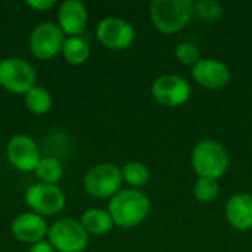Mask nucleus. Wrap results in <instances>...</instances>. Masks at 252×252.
I'll use <instances>...</instances> for the list:
<instances>
[{
  "instance_id": "obj_1",
  "label": "nucleus",
  "mask_w": 252,
  "mask_h": 252,
  "mask_svg": "<svg viewBox=\"0 0 252 252\" xmlns=\"http://www.w3.org/2000/svg\"><path fill=\"white\" fill-rule=\"evenodd\" d=\"M108 211L114 224L123 229L139 226L151 211L149 198L137 189H121L111 198Z\"/></svg>"
},
{
  "instance_id": "obj_2",
  "label": "nucleus",
  "mask_w": 252,
  "mask_h": 252,
  "mask_svg": "<svg viewBox=\"0 0 252 252\" xmlns=\"http://www.w3.org/2000/svg\"><path fill=\"white\" fill-rule=\"evenodd\" d=\"M195 3L192 0H154L151 19L155 28L164 34H173L185 28L192 19Z\"/></svg>"
},
{
  "instance_id": "obj_3",
  "label": "nucleus",
  "mask_w": 252,
  "mask_h": 252,
  "mask_svg": "<svg viewBox=\"0 0 252 252\" xmlns=\"http://www.w3.org/2000/svg\"><path fill=\"white\" fill-rule=\"evenodd\" d=\"M192 165L199 177H221L229 168V155L217 140H202L192 152Z\"/></svg>"
},
{
  "instance_id": "obj_4",
  "label": "nucleus",
  "mask_w": 252,
  "mask_h": 252,
  "mask_svg": "<svg viewBox=\"0 0 252 252\" xmlns=\"http://www.w3.org/2000/svg\"><path fill=\"white\" fill-rule=\"evenodd\" d=\"M47 241L56 252H83L89 245V233L75 219L63 217L49 226Z\"/></svg>"
},
{
  "instance_id": "obj_5",
  "label": "nucleus",
  "mask_w": 252,
  "mask_h": 252,
  "mask_svg": "<svg viewBox=\"0 0 252 252\" xmlns=\"http://www.w3.org/2000/svg\"><path fill=\"white\" fill-rule=\"evenodd\" d=\"M123 180V171L117 165L111 162H102L92 167L86 173L83 185L89 195L103 199L115 196L121 190Z\"/></svg>"
},
{
  "instance_id": "obj_6",
  "label": "nucleus",
  "mask_w": 252,
  "mask_h": 252,
  "mask_svg": "<svg viewBox=\"0 0 252 252\" xmlns=\"http://www.w3.org/2000/svg\"><path fill=\"white\" fill-rule=\"evenodd\" d=\"M37 81L35 68L21 58H4L0 61V86L13 93L25 94Z\"/></svg>"
},
{
  "instance_id": "obj_7",
  "label": "nucleus",
  "mask_w": 252,
  "mask_h": 252,
  "mask_svg": "<svg viewBox=\"0 0 252 252\" xmlns=\"http://www.w3.org/2000/svg\"><path fill=\"white\" fill-rule=\"evenodd\" d=\"M65 34L58 24L46 21L34 27L30 35L28 47L31 55L38 61H50L62 53Z\"/></svg>"
},
{
  "instance_id": "obj_8",
  "label": "nucleus",
  "mask_w": 252,
  "mask_h": 252,
  "mask_svg": "<svg viewBox=\"0 0 252 252\" xmlns=\"http://www.w3.org/2000/svg\"><path fill=\"white\" fill-rule=\"evenodd\" d=\"M25 202L31 213L41 217H52L61 213L65 207V195L58 185L35 183L25 192Z\"/></svg>"
},
{
  "instance_id": "obj_9",
  "label": "nucleus",
  "mask_w": 252,
  "mask_h": 252,
  "mask_svg": "<svg viewBox=\"0 0 252 252\" xmlns=\"http://www.w3.org/2000/svg\"><path fill=\"white\" fill-rule=\"evenodd\" d=\"M96 37L105 47L111 50H124L134 41L136 32L131 24L127 21L108 16L97 24Z\"/></svg>"
},
{
  "instance_id": "obj_10",
  "label": "nucleus",
  "mask_w": 252,
  "mask_h": 252,
  "mask_svg": "<svg viewBox=\"0 0 252 252\" xmlns=\"http://www.w3.org/2000/svg\"><path fill=\"white\" fill-rule=\"evenodd\" d=\"M190 93L189 83L174 74L161 75L152 83V96L164 106H180L189 100Z\"/></svg>"
},
{
  "instance_id": "obj_11",
  "label": "nucleus",
  "mask_w": 252,
  "mask_h": 252,
  "mask_svg": "<svg viewBox=\"0 0 252 252\" xmlns=\"http://www.w3.org/2000/svg\"><path fill=\"white\" fill-rule=\"evenodd\" d=\"M6 155L10 165L24 173L34 171L41 159L37 143L27 134H15L7 142Z\"/></svg>"
},
{
  "instance_id": "obj_12",
  "label": "nucleus",
  "mask_w": 252,
  "mask_h": 252,
  "mask_svg": "<svg viewBox=\"0 0 252 252\" xmlns=\"http://www.w3.org/2000/svg\"><path fill=\"white\" fill-rule=\"evenodd\" d=\"M49 226L46 223V219L34 214V213H24L13 219L10 224L12 236L24 244L34 245L37 242L44 241L47 236Z\"/></svg>"
},
{
  "instance_id": "obj_13",
  "label": "nucleus",
  "mask_w": 252,
  "mask_h": 252,
  "mask_svg": "<svg viewBox=\"0 0 252 252\" xmlns=\"http://www.w3.org/2000/svg\"><path fill=\"white\" fill-rule=\"evenodd\" d=\"M89 21V13L84 3L78 0H66L59 4L58 25L68 37H80L84 32Z\"/></svg>"
},
{
  "instance_id": "obj_14",
  "label": "nucleus",
  "mask_w": 252,
  "mask_h": 252,
  "mask_svg": "<svg viewBox=\"0 0 252 252\" xmlns=\"http://www.w3.org/2000/svg\"><path fill=\"white\" fill-rule=\"evenodd\" d=\"M195 81L207 89H221L230 81V69L226 63L216 59H201L192 68Z\"/></svg>"
},
{
  "instance_id": "obj_15",
  "label": "nucleus",
  "mask_w": 252,
  "mask_h": 252,
  "mask_svg": "<svg viewBox=\"0 0 252 252\" xmlns=\"http://www.w3.org/2000/svg\"><path fill=\"white\" fill-rule=\"evenodd\" d=\"M226 219L236 230L252 229V196L248 193H238L226 204Z\"/></svg>"
},
{
  "instance_id": "obj_16",
  "label": "nucleus",
  "mask_w": 252,
  "mask_h": 252,
  "mask_svg": "<svg viewBox=\"0 0 252 252\" xmlns=\"http://www.w3.org/2000/svg\"><path fill=\"white\" fill-rule=\"evenodd\" d=\"M80 223L83 224L84 230L93 236H102L111 232V229L115 226L109 211L102 208H89L81 216Z\"/></svg>"
},
{
  "instance_id": "obj_17",
  "label": "nucleus",
  "mask_w": 252,
  "mask_h": 252,
  "mask_svg": "<svg viewBox=\"0 0 252 252\" xmlns=\"http://www.w3.org/2000/svg\"><path fill=\"white\" fill-rule=\"evenodd\" d=\"M25 106L30 112L35 115H44L47 114L53 106V97L50 92L41 86H34L24 94Z\"/></svg>"
},
{
  "instance_id": "obj_18",
  "label": "nucleus",
  "mask_w": 252,
  "mask_h": 252,
  "mask_svg": "<svg viewBox=\"0 0 252 252\" xmlns=\"http://www.w3.org/2000/svg\"><path fill=\"white\" fill-rule=\"evenodd\" d=\"M63 59L71 65H83L90 58V46L83 37H66L62 47Z\"/></svg>"
},
{
  "instance_id": "obj_19",
  "label": "nucleus",
  "mask_w": 252,
  "mask_h": 252,
  "mask_svg": "<svg viewBox=\"0 0 252 252\" xmlns=\"http://www.w3.org/2000/svg\"><path fill=\"white\" fill-rule=\"evenodd\" d=\"M35 177L40 183L46 185H58L59 180L63 176V167L58 158L53 157H44L40 159L38 165L34 170Z\"/></svg>"
},
{
  "instance_id": "obj_20",
  "label": "nucleus",
  "mask_w": 252,
  "mask_h": 252,
  "mask_svg": "<svg viewBox=\"0 0 252 252\" xmlns=\"http://www.w3.org/2000/svg\"><path fill=\"white\" fill-rule=\"evenodd\" d=\"M121 171H123V179L133 188H142L149 180V170L142 162H136V161L128 162L124 165Z\"/></svg>"
},
{
  "instance_id": "obj_21",
  "label": "nucleus",
  "mask_w": 252,
  "mask_h": 252,
  "mask_svg": "<svg viewBox=\"0 0 252 252\" xmlns=\"http://www.w3.org/2000/svg\"><path fill=\"white\" fill-rule=\"evenodd\" d=\"M219 182L214 179H205V177H199V180L195 185V198L199 202H211L217 198L219 195Z\"/></svg>"
},
{
  "instance_id": "obj_22",
  "label": "nucleus",
  "mask_w": 252,
  "mask_h": 252,
  "mask_svg": "<svg viewBox=\"0 0 252 252\" xmlns=\"http://www.w3.org/2000/svg\"><path fill=\"white\" fill-rule=\"evenodd\" d=\"M195 12L201 19L216 21V19L221 18L223 7L220 3H217L214 0H201L198 3H195Z\"/></svg>"
},
{
  "instance_id": "obj_23",
  "label": "nucleus",
  "mask_w": 252,
  "mask_h": 252,
  "mask_svg": "<svg viewBox=\"0 0 252 252\" xmlns=\"http://www.w3.org/2000/svg\"><path fill=\"white\" fill-rule=\"evenodd\" d=\"M176 58H177L182 63H185V65H192V66L196 65V63L201 61L198 47H196L193 43H190V41H183V43H180V44L177 46V49H176Z\"/></svg>"
},
{
  "instance_id": "obj_24",
  "label": "nucleus",
  "mask_w": 252,
  "mask_h": 252,
  "mask_svg": "<svg viewBox=\"0 0 252 252\" xmlns=\"http://www.w3.org/2000/svg\"><path fill=\"white\" fill-rule=\"evenodd\" d=\"M27 4L34 10L46 12V10H50L52 7H55L56 1L55 0H28Z\"/></svg>"
},
{
  "instance_id": "obj_25",
  "label": "nucleus",
  "mask_w": 252,
  "mask_h": 252,
  "mask_svg": "<svg viewBox=\"0 0 252 252\" xmlns=\"http://www.w3.org/2000/svg\"><path fill=\"white\" fill-rule=\"evenodd\" d=\"M28 252H56V250L50 245L49 241H41V242H37L34 245H31V248L28 250Z\"/></svg>"
}]
</instances>
